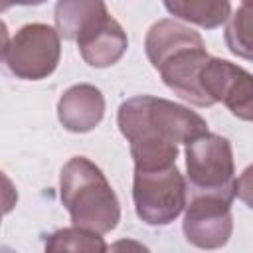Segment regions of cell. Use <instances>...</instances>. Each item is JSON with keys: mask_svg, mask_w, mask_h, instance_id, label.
<instances>
[{"mask_svg": "<svg viewBox=\"0 0 253 253\" xmlns=\"http://www.w3.org/2000/svg\"><path fill=\"white\" fill-rule=\"evenodd\" d=\"M117 125L130 144L134 170L172 166L176 164L178 144L210 132L206 119L198 113L152 95H136L123 101Z\"/></svg>", "mask_w": 253, "mask_h": 253, "instance_id": "1", "label": "cell"}, {"mask_svg": "<svg viewBox=\"0 0 253 253\" xmlns=\"http://www.w3.org/2000/svg\"><path fill=\"white\" fill-rule=\"evenodd\" d=\"M61 204L73 227L109 233L121 221V204L103 170L85 156L69 158L59 174Z\"/></svg>", "mask_w": 253, "mask_h": 253, "instance_id": "2", "label": "cell"}, {"mask_svg": "<svg viewBox=\"0 0 253 253\" xmlns=\"http://www.w3.org/2000/svg\"><path fill=\"white\" fill-rule=\"evenodd\" d=\"M132 200L134 211L144 223L168 225L186 208V178L176 164L156 170H134Z\"/></svg>", "mask_w": 253, "mask_h": 253, "instance_id": "3", "label": "cell"}, {"mask_svg": "<svg viewBox=\"0 0 253 253\" xmlns=\"http://www.w3.org/2000/svg\"><path fill=\"white\" fill-rule=\"evenodd\" d=\"M188 180L194 194L235 198V164L231 142L215 132H206L184 148Z\"/></svg>", "mask_w": 253, "mask_h": 253, "instance_id": "4", "label": "cell"}, {"mask_svg": "<svg viewBox=\"0 0 253 253\" xmlns=\"http://www.w3.org/2000/svg\"><path fill=\"white\" fill-rule=\"evenodd\" d=\"M4 59L8 69L20 79H45L61 59V38L55 28L47 24H26L8 42Z\"/></svg>", "mask_w": 253, "mask_h": 253, "instance_id": "5", "label": "cell"}, {"mask_svg": "<svg viewBox=\"0 0 253 253\" xmlns=\"http://www.w3.org/2000/svg\"><path fill=\"white\" fill-rule=\"evenodd\" d=\"M233 198L217 194H194L186 202L182 231L190 245L211 251L223 247L233 231Z\"/></svg>", "mask_w": 253, "mask_h": 253, "instance_id": "6", "label": "cell"}, {"mask_svg": "<svg viewBox=\"0 0 253 253\" xmlns=\"http://www.w3.org/2000/svg\"><path fill=\"white\" fill-rule=\"evenodd\" d=\"M200 87L211 105L223 103L241 121L253 117L251 73L227 59L210 57L200 71Z\"/></svg>", "mask_w": 253, "mask_h": 253, "instance_id": "7", "label": "cell"}, {"mask_svg": "<svg viewBox=\"0 0 253 253\" xmlns=\"http://www.w3.org/2000/svg\"><path fill=\"white\" fill-rule=\"evenodd\" d=\"M75 42L81 57L91 67H109L117 63L128 47V38L123 26L109 14L107 6L83 28Z\"/></svg>", "mask_w": 253, "mask_h": 253, "instance_id": "8", "label": "cell"}, {"mask_svg": "<svg viewBox=\"0 0 253 253\" xmlns=\"http://www.w3.org/2000/svg\"><path fill=\"white\" fill-rule=\"evenodd\" d=\"M208 59L210 55L206 51V45L188 47L170 55L156 71L160 73L164 85L172 89L180 99L196 107H211L210 99L200 87V71Z\"/></svg>", "mask_w": 253, "mask_h": 253, "instance_id": "9", "label": "cell"}, {"mask_svg": "<svg viewBox=\"0 0 253 253\" xmlns=\"http://www.w3.org/2000/svg\"><path fill=\"white\" fill-rule=\"evenodd\" d=\"M105 115V97L99 87L91 83H77L69 87L57 103V119L69 132L93 130Z\"/></svg>", "mask_w": 253, "mask_h": 253, "instance_id": "10", "label": "cell"}, {"mask_svg": "<svg viewBox=\"0 0 253 253\" xmlns=\"http://www.w3.org/2000/svg\"><path fill=\"white\" fill-rule=\"evenodd\" d=\"M200 45H206L202 36L172 18H164V20H158L156 24H152L146 34V40H144L146 57L154 69H158L170 55H174L182 49L200 47Z\"/></svg>", "mask_w": 253, "mask_h": 253, "instance_id": "11", "label": "cell"}, {"mask_svg": "<svg viewBox=\"0 0 253 253\" xmlns=\"http://www.w3.org/2000/svg\"><path fill=\"white\" fill-rule=\"evenodd\" d=\"M164 8L186 22L202 28H217L231 16V4L227 0H166Z\"/></svg>", "mask_w": 253, "mask_h": 253, "instance_id": "12", "label": "cell"}, {"mask_svg": "<svg viewBox=\"0 0 253 253\" xmlns=\"http://www.w3.org/2000/svg\"><path fill=\"white\" fill-rule=\"evenodd\" d=\"M105 8V2L99 0H61L55 4L53 20H55V32L59 38L75 42L83 28Z\"/></svg>", "mask_w": 253, "mask_h": 253, "instance_id": "13", "label": "cell"}, {"mask_svg": "<svg viewBox=\"0 0 253 253\" xmlns=\"http://www.w3.org/2000/svg\"><path fill=\"white\" fill-rule=\"evenodd\" d=\"M43 253H107V243L99 233L71 225L47 235Z\"/></svg>", "mask_w": 253, "mask_h": 253, "instance_id": "14", "label": "cell"}, {"mask_svg": "<svg viewBox=\"0 0 253 253\" xmlns=\"http://www.w3.org/2000/svg\"><path fill=\"white\" fill-rule=\"evenodd\" d=\"M251 16L253 4L243 2L233 16H229V24L225 28V43L231 53L243 59H251L253 55V40H251Z\"/></svg>", "mask_w": 253, "mask_h": 253, "instance_id": "15", "label": "cell"}, {"mask_svg": "<svg viewBox=\"0 0 253 253\" xmlns=\"http://www.w3.org/2000/svg\"><path fill=\"white\" fill-rule=\"evenodd\" d=\"M16 202H18V190L14 182L0 170V210L4 211V215L14 210Z\"/></svg>", "mask_w": 253, "mask_h": 253, "instance_id": "16", "label": "cell"}, {"mask_svg": "<svg viewBox=\"0 0 253 253\" xmlns=\"http://www.w3.org/2000/svg\"><path fill=\"white\" fill-rule=\"evenodd\" d=\"M107 253H150V249L134 239H119L107 247Z\"/></svg>", "mask_w": 253, "mask_h": 253, "instance_id": "17", "label": "cell"}, {"mask_svg": "<svg viewBox=\"0 0 253 253\" xmlns=\"http://www.w3.org/2000/svg\"><path fill=\"white\" fill-rule=\"evenodd\" d=\"M8 42H10V36H8V26H6V24H4V20L0 18V59H2V57H4V53H6Z\"/></svg>", "mask_w": 253, "mask_h": 253, "instance_id": "18", "label": "cell"}, {"mask_svg": "<svg viewBox=\"0 0 253 253\" xmlns=\"http://www.w3.org/2000/svg\"><path fill=\"white\" fill-rule=\"evenodd\" d=\"M0 253H16V251L10 249V247H0Z\"/></svg>", "mask_w": 253, "mask_h": 253, "instance_id": "19", "label": "cell"}, {"mask_svg": "<svg viewBox=\"0 0 253 253\" xmlns=\"http://www.w3.org/2000/svg\"><path fill=\"white\" fill-rule=\"evenodd\" d=\"M2 215H4V211H2V210H0V221H2Z\"/></svg>", "mask_w": 253, "mask_h": 253, "instance_id": "20", "label": "cell"}]
</instances>
